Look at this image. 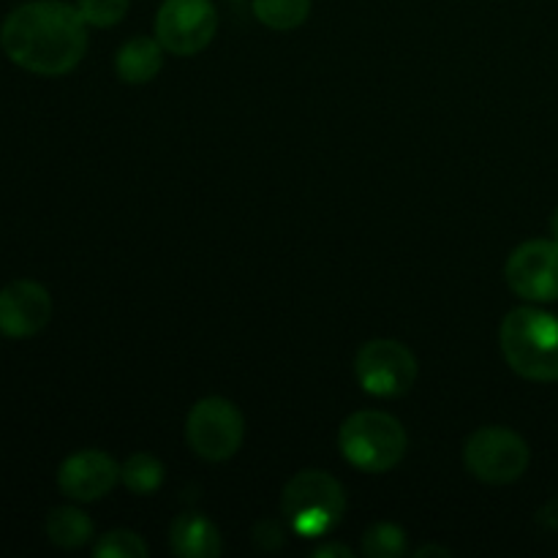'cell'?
Wrapping results in <instances>:
<instances>
[{
    "label": "cell",
    "mask_w": 558,
    "mask_h": 558,
    "mask_svg": "<svg viewBox=\"0 0 558 558\" xmlns=\"http://www.w3.org/2000/svg\"><path fill=\"white\" fill-rule=\"evenodd\" d=\"M169 548L180 558H213L221 554V534L205 515L185 512L169 529Z\"/></svg>",
    "instance_id": "cell-12"
},
{
    "label": "cell",
    "mask_w": 558,
    "mask_h": 558,
    "mask_svg": "<svg viewBox=\"0 0 558 558\" xmlns=\"http://www.w3.org/2000/svg\"><path fill=\"white\" fill-rule=\"evenodd\" d=\"M120 480L125 488L136 496H150L163 483V463L150 452H134L129 461L120 466Z\"/></svg>",
    "instance_id": "cell-15"
},
{
    "label": "cell",
    "mask_w": 558,
    "mask_h": 558,
    "mask_svg": "<svg viewBox=\"0 0 558 558\" xmlns=\"http://www.w3.org/2000/svg\"><path fill=\"white\" fill-rule=\"evenodd\" d=\"M93 554L98 558H142L147 556V545L142 543L140 534L129 532V529H114L98 539Z\"/></svg>",
    "instance_id": "cell-18"
},
{
    "label": "cell",
    "mask_w": 558,
    "mask_h": 558,
    "mask_svg": "<svg viewBox=\"0 0 558 558\" xmlns=\"http://www.w3.org/2000/svg\"><path fill=\"white\" fill-rule=\"evenodd\" d=\"M44 532H47L49 543L58 545L63 550L82 548L85 543H90L93 537V521L76 507H54L47 515L44 523Z\"/></svg>",
    "instance_id": "cell-14"
},
{
    "label": "cell",
    "mask_w": 558,
    "mask_h": 558,
    "mask_svg": "<svg viewBox=\"0 0 558 558\" xmlns=\"http://www.w3.org/2000/svg\"><path fill=\"white\" fill-rule=\"evenodd\" d=\"M507 365L529 381H558V316L539 308H515L499 330Z\"/></svg>",
    "instance_id": "cell-2"
},
{
    "label": "cell",
    "mask_w": 558,
    "mask_h": 558,
    "mask_svg": "<svg viewBox=\"0 0 558 558\" xmlns=\"http://www.w3.org/2000/svg\"><path fill=\"white\" fill-rule=\"evenodd\" d=\"M76 11L93 27H112L129 11V0H76Z\"/></svg>",
    "instance_id": "cell-19"
},
{
    "label": "cell",
    "mask_w": 558,
    "mask_h": 558,
    "mask_svg": "<svg viewBox=\"0 0 558 558\" xmlns=\"http://www.w3.org/2000/svg\"><path fill=\"white\" fill-rule=\"evenodd\" d=\"M512 292L532 303L558 300V240H529L518 245L505 267Z\"/></svg>",
    "instance_id": "cell-9"
},
{
    "label": "cell",
    "mask_w": 558,
    "mask_h": 558,
    "mask_svg": "<svg viewBox=\"0 0 558 558\" xmlns=\"http://www.w3.org/2000/svg\"><path fill=\"white\" fill-rule=\"evenodd\" d=\"M254 537H256V545L265 550L281 548L283 545V532L276 521H262L259 526L254 529Z\"/></svg>",
    "instance_id": "cell-20"
},
{
    "label": "cell",
    "mask_w": 558,
    "mask_h": 558,
    "mask_svg": "<svg viewBox=\"0 0 558 558\" xmlns=\"http://www.w3.org/2000/svg\"><path fill=\"white\" fill-rule=\"evenodd\" d=\"M354 374L368 396L396 398L412 390L414 379H417V360L403 343L376 338L357 352Z\"/></svg>",
    "instance_id": "cell-7"
},
{
    "label": "cell",
    "mask_w": 558,
    "mask_h": 558,
    "mask_svg": "<svg viewBox=\"0 0 558 558\" xmlns=\"http://www.w3.org/2000/svg\"><path fill=\"white\" fill-rule=\"evenodd\" d=\"M347 494L341 483L325 472H300L287 483L281 496L283 521L300 537H325L341 523Z\"/></svg>",
    "instance_id": "cell-3"
},
{
    "label": "cell",
    "mask_w": 558,
    "mask_h": 558,
    "mask_svg": "<svg viewBox=\"0 0 558 558\" xmlns=\"http://www.w3.org/2000/svg\"><path fill=\"white\" fill-rule=\"evenodd\" d=\"M316 558H330V556H338V558H352V550L347 548V545H322L319 550L314 554Z\"/></svg>",
    "instance_id": "cell-21"
},
{
    "label": "cell",
    "mask_w": 558,
    "mask_h": 558,
    "mask_svg": "<svg viewBox=\"0 0 558 558\" xmlns=\"http://www.w3.org/2000/svg\"><path fill=\"white\" fill-rule=\"evenodd\" d=\"M550 229H554V240H558V207H556L554 218H550Z\"/></svg>",
    "instance_id": "cell-23"
},
{
    "label": "cell",
    "mask_w": 558,
    "mask_h": 558,
    "mask_svg": "<svg viewBox=\"0 0 558 558\" xmlns=\"http://www.w3.org/2000/svg\"><path fill=\"white\" fill-rule=\"evenodd\" d=\"M163 52H167V49L161 47L158 38L136 36L120 47L114 69H118V76L125 85H147V82L156 80L158 71H161Z\"/></svg>",
    "instance_id": "cell-13"
},
{
    "label": "cell",
    "mask_w": 558,
    "mask_h": 558,
    "mask_svg": "<svg viewBox=\"0 0 558 558\" xmlns=\"http://www.w3.org/2000/svg\"><path fill=\"white\" fill-rule=\"evenodd\" d=\"M245 423L227 398H202L185 420V441L205 461H227L243 445Z\"/></svg>",
    "instance_id": "cell-5"
},
{
    "label": "cell",
    "mask_w": 558,
    "mask_h": 558,
    "mask_svg": "<svg viewBox=\"0 0 558 558\" xmlns=\"http://www.w3.org/2000/svg\"><path fill=\"white\" fill-rule=\"evenodd\" d=\"M120 466L101 450H82L65 458L58 472V488L74 501H98L118 485Z\"/></svg>",
    "instance_id": "cell-11"
},
{
    "label": "cell",
    "mask_w": 558,
    "mask_h": 558,
    "mask_svg": "<svg viewBox=\"0 0 558 558\" xmlns=\"http://www.w3.org/2000/svg\"><path fill=\"white\" fill-rule=\"evenodd\" d=\"M363 554L371 558H398L407 554V534L396 523H374L363 534Z\"/></svg>",
    "instance_id": "cell-17"
},
{
    "label": "cell",
    "mask_w": 558,
    "mask_h": 558,
    "mask_svg": "<svg viewBox=\"0 0 558 558\" xmlns=\"http://www.w3.org/2000/svg\"><path fill=\"white\" fill-rule=\"evenodd\" d=\"M417 556L423 558V556H450V550H445V548H436V545H428V548H420L417 550Z\"/></svg>",
    "instance_id": "cell-22"
},
{
    "label": "cell",
    "mask_w": 558,
    "mask_h": 558,
    "mask_svg": "<svg viewBox=\"0 0 558 558\" xmlns=\"http://www.w3.org/2000/svg\"><path fill=\"white\" fill-rule=\"evenodd\" d=\"M87 22L63 0H33L0 25L5 58L38 76L69 74L87 52Z\"/></svg>",
    "instance_id": "cell-1"
},
{
    "label": "cell",
    "mask_w": 558,
    "mask_h": 558,
    "mask_svg": "<svg viewBox=\"0 0 558 558\" xmlns=\"http://www.w3.org/2000/svg\"><path fill=\"white\" fill-rule=\"evenodd\" d=\"M254 14L272 31H294L311 14V0H254Z\"/></svg>",
    "instance_id": "cell-16"
},
{
    "label": "cell",
    "mask_w": 558,
    "mask_h": 558,
    "mask_svg": "<svg viewBox=\"0 0 558 558\" xmlns=\"http://www.w3.org/2000/svg\"><path fill=\"white\" fill-rule=\"evenodd\" d=\"M218 27L210 0H163L156 16V38L178 58L202 52Z\"/></svg>",
    "instance_id": "cell-8"
},
{
    "label": "cell",
    "mask_w": 558,
    "mask_h": 558,
    "mask_svg": "<svg viewBox=\"0 0 558 558\" xmlns=\"http://www.w3.org/2000/svg\"><path fill=\"white\" fill-rule=\"evenodd\" d=\"M529 445L510 428H480L463 447L466 469L488 485H507L529 469Z\"/></svg>",
    "instance_id": "cell-6"
},
{
    "label": "cell",
    "mask_w": 558,
    "mask_h": 558,
    "mask_svg": "<svg viewBox=\"0 0 558 558\" xmlns=\"http://www.w3.org/2000/svg\"><path fill=\"white\" fill-rule=\"evenodd\" d=\"M407 430L387 412H354L343 420L338 447L354 469L368 474L390 472L407 456Z\"/></svg>",
    "instance_id": "cell-4"
},
{
    "label": "cell",
    "mask_w": 558,
    "mask_h": 558,
    "mask_svg": "<svg viewBox=\"0 0 558 558\" xmlns=\"http://www.w3.org/2000/svg\"><path fill=\"white\" fill-rule=\"evenodd\" d=\"M52 319V298L36 281H11L0 289V332L5 338H31Z\"/></svg>",
    "instance_id": "cell-10"
}]
</instances>
